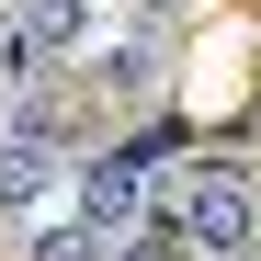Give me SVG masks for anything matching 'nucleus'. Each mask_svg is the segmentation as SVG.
<instances>
[{"label": "nucleus", "instance_id": "obj_5", "mask_svg": "<svg viewBox=\"0 0 261 261\" xmlns=\"http://www.w3.org/2000/svg\"><path fill=\"white\" fill-rule=\"evenodd\" d=\"M148 80H159V57H148V46H114V57H102V91H125V102H137Z\"/></svg>", "mask_w": 261, "mask_h": 261}, {"label": "nucleus", "instance_id": "obj_4", "mask_svg": "<svg viewBox=\"0 0 261 261\" xmlns=\"http://www.w3.org/2000/svg\"><path fill=\"white\" fill-rule=\"evenodd\" d=\"M23 261H114V227L91 204H80V216H46V227L23 239Z\"/></svg>", "mask_w": 261, "mask_h": 261}, {"label": "nucleus", "instance_id": "obj_2", "mask_svg": "<svg viewBox=\"0 0 261 261\" xmlns=\"http://www.w3.org/2000/svg\"><path fill=\"white\" fill-rule=\"evenodd\" d=\"M148 193H159V137H125V148H102L91 170H80V204H91L114 239L148 216Z\"/></svg>", "mask_w": 261, "mask_h": 261}, {"label": "nucleus", "instance_id": "obj_1", "mask_svg": "<svg viewBox=\"0 0 261 261\" xmlns=\"http://www.w3.org/2000/svg\"><path fill=\"white\" fill-rule=\"evenodd\" d=\"M250 227H261V204H250L239 170H193V182L170 193V239H182L193 261H239V250H250Z\"/></svg>", "mask_w": 261, "mask_h": 261}, {"label": "nucleus", "instance_id": "obj_3", "mask_svg": "<svg viewBox=\"0 0 261 261\" xmlns=\"http://www.w3.org/2000/svg\"><path fill=\"white\" fill-rule=\"evenodd\" d=\"M46 182H57V114L34 102V114H12V125H0V216H23Z\"/></svg>", "mask_w": 261, "mask_h": 261}, {"label": "nucleus", "instance_id": "obj_6", "mask_svg": "<svg viewBox=\"0 0 261 261\" xmlns=\"http://www.w3.org/2000/svg\"><path fill=\"white\" fill-rule=\"evenodd\" d=\"M137 12H182V0H137Z\"/></svg>", "mask_w": 261, "mask_h": 261}]
</instances>
